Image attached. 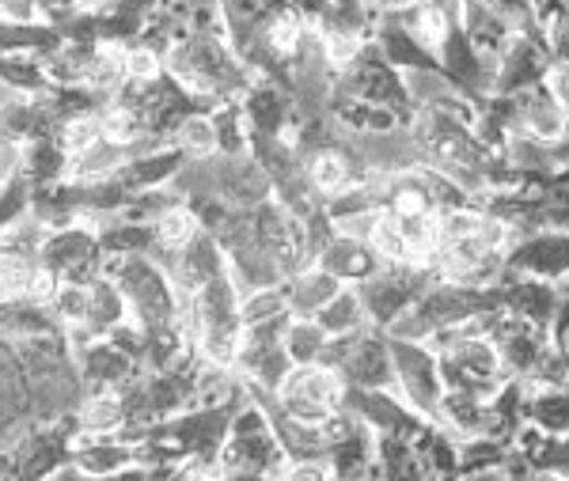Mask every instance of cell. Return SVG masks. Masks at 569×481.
Here are the masks:
<instances>
[{"mask_svg":"<svg viewBox=\"0 0 569 481\" xmlns=\"http://www.w3.org/2000/svg\"><path fill=\"white\" fill-rule=\"evenodd\" d=\"M217 474L228 478H262V474H284L289 451L281 448L273 421L266 418L262 405H243L228 424L224 448H220Z\"/></svg>","mask_w":569,"mask_h":481,"instance_id":"1","label":"cell"},{"mask_svg":"<svg viewBox=\"0 0 569 481\" xmlns=\"http://www.w3.org/2000/svg\"><path fill=\"white\" fill-rule=\"evenodd\" d=\"M391 338L395 379L399 394L429 421H440V398H445V379H440V357L429 345H415L410 338Z\"/></svg>","mask_w":569,"mask_h":481,"instance_id":"2","label":"cell"},{"mask_svg":"<svg viewBox=\"0 0 569 481\" xmlns=\"http://www.w3.org/2000/svg\"><path fill=\"white\" fill-rule=\"evenodd\" d=\"M505 270L543 277V281L569 273V231H536L520 239L512 254H505Z\"/></svg>","mask_w":569,"mask_h":481,"instance_id":"3","label":"cell"},{"mask_svg":"<svg viewBox=\"0 0 569 481\" xmlns=\"http://www.w3.org/2000/svg\"><path fill=\"white\" fill-rule=\"evenodd\" d=\"M319 265H323L327 273H335L338 281L357 284V281H365V277H372L376 270H380L383 258L376 254V247L365 243V239H353V236H342V231H335V239L323 243Z\"/></svg>","mask_w":569,"mask_h":481,"instance_id":"4","label":"cell"},{"mask_svg":"<svg viewBox=\"0 0 569 481\" xmlns=\"http://www.w3.org/2000/svg\"><path fill=\"white\" fill-rule=\"evenodd\" d=\"M346 281H338L335 273H327L323 265L319 270H308V273H292L289 284H284V295H289V308L292 314H311L316 319L323 311V303L342 289Z\"/></svg>","mask_w":569,"mask_h":481,"instance_id":"5","label":"cell"},{"mask_svg":"<svg viewBox=\"0 0 569 481\" xmlns=\"http://www.w3.org/2000/svg\"><path fill=\"white\" fill-rule=\"evenodd\" d=\"M365 314L369 311H365V303H361V292L350 289V284H342V289L323 303V311H319L316 319H319V327L335 338V334H353V330H361Z\"/></svg>","mask_w":569,"mask_h":481,"instance_id":"6","label":"cell"}]
</instances>
